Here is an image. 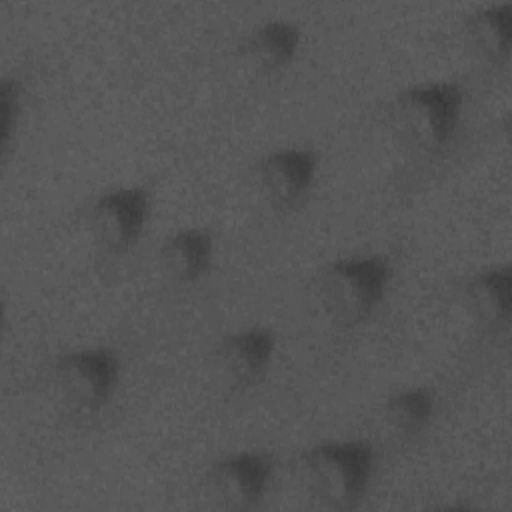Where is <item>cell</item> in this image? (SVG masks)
<instances>
[{
    "mask_svg": "<svg viewBox=\"0 0 512 512\" xmlns=\"http://www.w3.org/2000/svg\"><path fill=\"white\" fill-rule=\"evenodd\" d=\"M300 28L286 18H270L252 26L242 38V54L258 72L276 74L292 64L300 50Z\"/></svg>",
    "mask_w": 512,
    "mask_h": 512,
    "instance_id": "obj_11",
    "label": "cell"
},
{
    "mask_svg": "<svg viewBox=\"0 0 512 512\" xmlns=\"http://www.w3.org/2000/svg\"><path fill=\"white\" fill-rule=\"evenodd\" d=\"M464 40L468 48L484 62L502 64L510 52L512 4H486L466 14Z\"/></svg>",
    "mask_w": 512,
    "mask_h": 512,
    "instance_id": "obj_12",
    "label": "cell"
},
{
    "mask_svg": "<svg viewBox=\"0 0 512 512\" xmlns=\"http://www.w3.org/2000/svg\"><path fill=\"white\" fill-rule=\"evenodd\" d=\"M22 112V90L16 78H2L0 84V150L8 154Z\"/></svg>",
    "mask_w": 512,
    "mask_h": 512,
    "instance_id": "obj_14",
    "label": "cell"
},
{
    "mask_svg": "<svg viewBox=\"0 0 512 512\" xmlns=\"http://www.w3.org/2000/svg\"><path fill=\"white\" fill-rule=\"evenodd\" d=\"M434 396L424 386H410L390 394L380 408V424L396 440H412L432 420Z\"/></svg>",
    "mask_w": 512,
    "mask_h": 512,
    "instance_id": "obj_13",
    "label": "cell"
},
{
    "mask_svg": "<svg viewBox=\"0 0 512 512\" xmlns=\"http://www.w3.org/2000/svg\"><path fill=\"white\" fill-rule=\"evenodd\" d=\"M214 258V238L206 228L184 226L170 232L160 248L162 272L176 284H190L202 278Z\"/></svg>",
    "mask_w": 512,
    "mask_h": 512,
    "instance_id": "obj_10",
    "label": "cell"
},
{
    "mask_svg": "<svg viewBox=\"0 0 512 512\" xmlns=\"http://www.w3.org/2000/svg\"><path fill=\"white\" fill-rule=\"evenodd\" d=\"M464 92L450 80L412 84L388 102L386 126L404 150L434 154L444 148L462 118Z\"/></svg>",
    "mask_w": 512,
    "mask_h": 512,
    "instance_id": "obj_1",
    "label": "cell"
},
{
    "mask_svg": "<svg viewBox=\"0 0 512 512\" xmlns=\"http://www.w3.org/2000/svg\"><path fill=\"white\" fill-rule=\"evenodd\" d=\"M118 380L120 358L108 346L64 352L50 366V384L56 400L76 414H92L108 404Z\"/></svg>",
    "mask_w": 512,
    "mask_h": 512,
    "instance_id": "obj_4",
    "label": "cell"
},
{
    "mask_svg": "<svg viewBox=\"0 0 512 512\" xmlns=\"http://www.w3.org/2000/svg\"><path fill=\"white\" fill-rule=\"evenodd\" d=\"M392 280V266L380 254H352L326 264L314 282L322 314L336 326L350 328L380 306Z\"/></svg>",
    "mask_w": 512,
    "mask_h": 512,
    "instance_id": "obj_3",
    "label": "cell"
},
{
    "mask_svg": "<svg viewBox=\"0 0 512 512\" xmlns=\"http://www.w3.org/2000/svg\"><path fill=\"white\" fill-rule=\"evenodd\" d=\"M274 466V456L262 450H240L226 454L208 466L204 474L206 494L222 508H254L268 492Z\"/></svg>",
    "mask_w": 512,
    "mask_h": 512,
    "instance_id": "obj_6",
    "label": "cell"
},
{
    "mask_svg": "<svg viewBox=\"0 0 512 512\" xmlns=\"http://www.w3.org/2000/svg\"><path fill=\"white\" fill-rule=\"evenodd\" d=\"M150 216V194L142 186H114L100 192L84 212L90 240L108 254L130 250Z\"/></svg>",
    "mask_w": 512,
    "mask_h": 512,
    "instance_id": "obj_5",
    "label": "cell"
},
{
    "mask_svg": "<svg viewBox=\"0 0 512 512\" xmlns=\"http://www.w3.org/2000/svg\"><path fill=\"white\" fill-rule=\"evenodd\" d=\"M318 156L304 146H282L264 154L256 164V184L274 208L296 206L312 188Z\"/></svg>",
    "mask_w": 512,
    "mask_h": 512,
    "instance_id": "obj_8",
    "label": "cell"
},
{
    "mask_svg": "<svg viewBox=\"0 0 512 512\" xmlns=\"http://www.w3.org/2000/svg\"><path fill=\"white\" fill-rule=\"evenodd\" d=\"M374 450L364 440H326L304 450L296 462L302 490L322 508L348 510L366 494Z\"/></svg>",
    "mask_w": 512,
    "mask_h": 512,
    "instance_id": "obj_2",
    "label": "cell"
},
{
    "mask_svg": "<svg viewBox=\"0 0 512 512\" xmlns=\"http://www.w3.org/2000/svg\"><path fill=\"white\" fill-rule=\"evenodd\" d=\"M464 310L470 320L486 332H500L510 322L512 270L508 264L482 268L462 288Z\"/></svg>",
    "mask_w": 512,
    "mask_h": 512,
    "instance_id": "obj_9",
    "label": "cell"
},
{
    "mask_svg": "<svg viewBox=\"0 0 512 512\" xmlns=\"http://www.w3.org/2000/svg\"><path fill=\"white\" fill-rule=\"evenodd\" d=\"M276 350V336L270 328L248 326L234 330L216 344L212 368L216 380L228 390L254 386L268 370Z\"/></svg>",
    "mask_w": 512,
    "mask_h": 512,
    "instance_id": "obj_7",
    "label": "cell"
}]
</instances>
